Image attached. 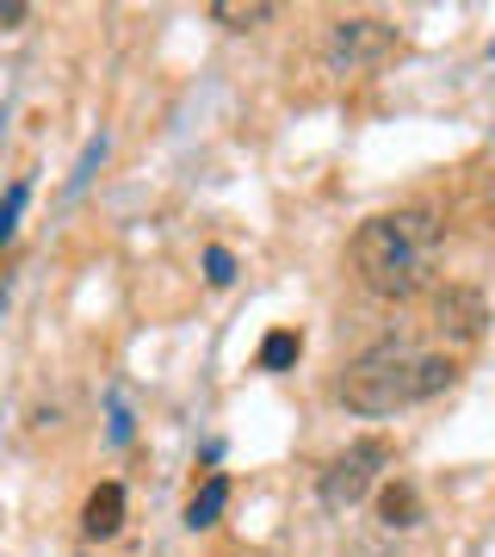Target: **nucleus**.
<instances>
[{
	"label": "nucleus",
	"instance_id": "nucleus-16",
	"mask_svg": "<svg viewBox=\"0 0 495 557\" xmlns=\"http://www.w3.org/2000/svg\"><path fill=\"white\" fill-rule=\"evenodd\" d=\"M0 310H7V292H0Z\"/></svg>",
	"mask_w": 495,
	"mask_h": 557
},
{
	"label": "nucleus",
	"instance_id": "nucleus-2",
	"mask_svg": "<svg viewBox=\"0 0 495 557\" xmlns=\"http://www.w3.org/2000/svg\"><path fill=\"white\" fill-rule=\"evenodd\" d=\"M453 379H458V366L446 354H421V347L391 335V341H378V347H366V354L347 366L341 403H347L354 416H396V409H409V403L440 397Z\"/></svg>",
	"mask_w": 495,
	"mask_h": 557
},
{
	"label": "nucleus",
	"instance_id": "nucleus-3",
	"mask_svg": "<svg viewBox=\"0 0 495 557\" xmlns=\"http://www.w3.org/2000/svg\"><path fill=\"white\" fill-rule=\"evenodd\" d=\"M384 465H391V446H384V440H354L347 453H335L329 465H322V478H317L322 508H335V515L359 508V502H366V496L378 490Z\"/></svg>",
	"mask_w": 495,
	"mask_h": 557
},
{
	"label": "nucleus",
	"instance_id": "nucleus-13",
	"mask_svg": "<svg viewBox=\"0 0 495 557\" xmlns=\"http://www.w3.org/2000/svg\"><path fill=\"white\" fill-rule=\"evenodd\" d=\"M205 278H211V285H230V278H236V255H230V248H205Z\"/></svg>",
	"mask_w": 495,
	"mask_h": 557
},
{
	"label": "nucleus",
	"instance_id": "nucleus-8",
	"mask_svg": "<svg viewBox=\"0 0 495 557\" xmlns=\"http://www.w3.org/2000/svg\"><path fill=\"white\" fill-rule=\"evenodd\" d=\"M223 508H230V478H205V483H198V496L186 502V527L205 533V527H218Z\"/></svg>",
	"mask_w": 495,
	"mask_h": 557
},
{
	"label": "nucleus",
	"instance_id": "nucleus-4",
	"mask_svg": "<svg viewBox=\"0 0 495 557\" xmlns=\"http://www.w3.org/2000/svg\"><path fill=\"white\" fill-rule=\"evenodd\" d=\"M396 57V25L384 20H335L329 32H322V62L335 69V75H366V69H378V62Z\"/></svg>",
	"mask_w": 495,
	"mask_h": 557
},
{
	"label": "nucleus",
	"instance_id": "nucleus-9",
	"mask_svg": "<svg viewBox=\"0 0 495 557\" xmlns=\"http://www.w3.org/2000/svg\"><path fill=\"white\" fill-rule=\"evenodd\" d=\"M211 20L230 25V32H255V25L273 20V7L267 0H211Z\"/></svg>",
	"mask_w": 495,
	"mask_h": 557
},
{
	"label": "nucleus",
	"instance_id": "nucleus-6",
	"mask_svg": "<svg viewBox=\"0 0 495 557\" xmlns=\"http://www.w3.org/2000/svg\"><path fill=\"white\" fill-rule=\"evenodd\" d=\"M124 527V490L119 483H99L94 496H87V508H81V533L87 539H112Z\"/></svg>",
	"mask_w": 495,
	"mask_h": 557
},
{
	"label": "nucleus",
	"instance_id": "nucleus-14",
	"mask_svg": "<svg viewBox=\"0 0 495 557\" xmlns=\"http://www.w3.org/2000/svg\"><path fill=\"white\" fill-rule=\"evenodd\" d=\"M106 409H112V446H131V434H137V421H131V409H124V397H119V391L106 397Z\"/></svg>",
	"mask_w": 495,
	"mask_h": 557
},
{
	"label": "nucleus",
	"instance_id": "nucleus-5",
	"mask_svg": "<svg viewBox=\"0 0 495 557\" xmlns=\"http://www.w3.org/2000/svg\"><path fill=\"white\" fill-rule=\"evenodd\" d=\"M434 329L453 347H477L483 341V329H490V304H483V292L477 285H446L434 298Z\"/></svg>",
	"mask_w": 495,
	"mask_h": 557
},
{
	"label": "nucleus",
	"instance_id": "nucleus-11",
	"mask_svg": "<svg viewBox=\"0 0 495 557\" xmlns=\"http://www.w3.org/2000/svg\"><path fill=\"white\" fill-rule=\"evenodd\" d=\"M25 193H32V186H25V180H13V186H7V199H0V248H7V242H13V230H20Z\"/></svg>",
	"mask_w": 495,
	"mask_h": 557
},
{
	"label": "nucleus",
	"instance_id": "nucleus-10",
	"mask_svg": "<svg viewBox=\"0 0 495 557\" xmlns=\"http://www.w3.org/2000/svg\"><path fill=\"white\" fill-rule=\"evenodd\" d=\"M297 354H304V335H297V329H273V335L260 341V366H267V372L297 366Z\"/></svg>",
	"mask_w": 495,
	"mask_h": 557
},
{
	"label": "nucleus",
	"instance_id": "nucleus-1",
	"mask_svg": "<svg viewBox=\"0 0 495 557\" xmlns=\"http://www.w3.org/2000/svg\"><path fill=\"white\" fill-rule=\"evenodd\" d=\"M434 267H440V218L434 211L409 205V211H384V218L359 223L354 273L372 298H391V304L416 298L421 285L434 278Z\"/></svg>",
	"mask_w": 495,
	"mask_h": 557
},
{
	"label": "nucleus",
	"instance_id": "nucleus-15",
	"mask_svg": "<svg viewBox=\"0 0 495 557\" xmlns=\"http://www.w3.org/2000/svg\"><path fill=\"white\" fill-rule=\"evenodd\" d=\"M25 13H32L25 0H0V32H20V25H25Z\"/></svg>",
	"mask_w": 495,
	"mask_h": 557
},
{
	"label": "nucleus",
	"instance_id": "nucleus-12",
	"mask_svg": "<svg viewBox=\"0 0 495 557\" xmlns=\"http://www.w3.org/2000/svg\"><path fill=\"white\" fill-rule=\"evenodd\" d=\"M99 161H106V137H94V143H87V149H81V168H75V174H69V199H75L81 186L94 180V168H99Z\"/></svg>",
	"mask_w": 495,
	"mask_h": 557
},
{
	"label": "nucleus",
	"instance_id": "nucleus-7",
	"mask_svg": "<svg viewBox=\"0 0 495 557\" xmlns=\"http://www.w3.org/2000/svg\"><path fill=\"white\" fill-rule=\"evenodd\" d=\"M378 520H384L391 533H409L421 520V496L409 483H384V490H378Z\"/></svg>",
	"mask_w": 495,
	"mask_h": 557
}]
</instances>
